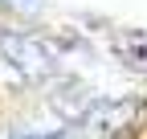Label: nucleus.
I'll use <instances>...</instances> for the list:
<instances>
[{
  "label": "nucleus",
  "instance_id": "obj_1",
  "mask_svg": "<svg viewBox=\"0 0 147 139\" xmlns=\"http://www.w3.org/2000/svg\"><path fill=\"white\" fill-rule=\"evenodd\" d=\"M57 45L45 41L41 33H29V29H0V61L21 82H45L53 78V70H57Z\"/></svg>",
  "mask_w": 147,
  "mask_h": 139
}]
</instances>
